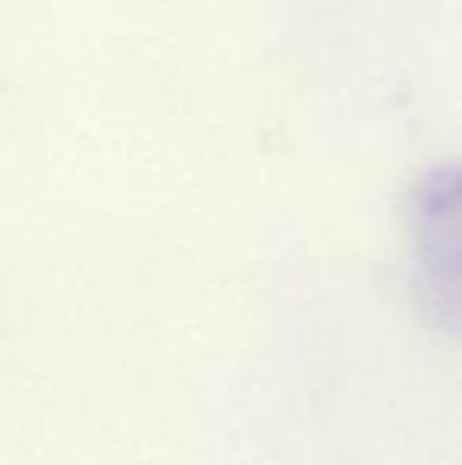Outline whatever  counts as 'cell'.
<instances>
[{"label":"cell","instance_id":"6da1fadb","mask_svg":"<svg viewBox=\"0 0 462 465\" xmlns=\"http://www.w3.org/2000/svg\"><path fill=\"white\" fill-rule=\"evenodd\" d=\"M408 266L421 317L462 339V168L425 181L408 209Z\"/></svg>","mask_w":462,"mask_h":465}]
</instances>
